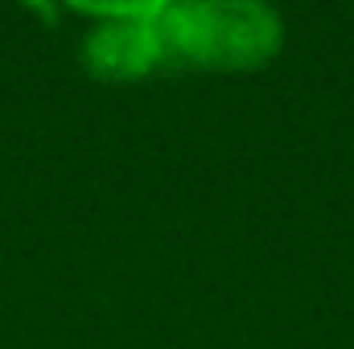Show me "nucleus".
Returning a JSON list of instances; mask_svg holds the SVG:
<instances>
[{
  "label": "nucleus",
  "instance_id": "obj_1",
  "mask_svg": "<svg viewBox=\"0 0 354 349\" xmlns=\"http://www.w3.org/2000/svg\"><path fill=\"white\" fill-rule=\"evenodd\" d=\"M161 37L169 62L214 74H252L280 54L284 21L260 0H185L165 4Z\"/></svg>",
  "mask_w": 354,
  "mask_h": 349
},
{
  "label": "nucleus",
  "instance_id": "obj_2",
  "mask_svg": "<svg viewBox=\"0 0 354 349\" xmlns=\"http://www.w3.org/2000/svg\"><path fill=\"white\" fill-rule=\"evenodd\" d=\"M79 12L95 17V29L83 41V62L95 79L107 83H132L153 74L165 54L161 37V12L165 0H145V4H79Z\"/></svg>",
  "mask_w": 354,
  "mask_h": 349
}]
</instances>
